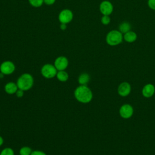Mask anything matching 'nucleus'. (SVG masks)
I'll use <instances>...</instances> for the list:
<instances>
[{"mask_svg": "<svg viewBox=\"0 0 155 155\" xmlns=\"http://www.w3.org/2000/svg\"><path fill=\"white\" fill-rule=\"evenodd\" d=\"M74 95L76 99L82 104H87L93 99V93L87 85H80L74 90Z\"/></svg>", "mask_w": 155, "mask_h": 155, "instance_id": "obj_1", "label": "nucleus"}, {"mask_svg": "<svg viewBox=\"0 0 155 155\" xmlns=\"http://www.w3.org/2000/svg\"><path fill=\"white\" fill-rule=\"evenodd\" d=\"M34 84V79L32 75L30 73H23L17 79L16 84L18 89L24 91H28L31 88Z\"/></svg>", "mask_w": 155, "mask_h": 155, "instance_id": "obj_2", "label": "nucleus"}, {"mask_svg": "<svg viewBox=\"0 0 155 155\" xmlns=\"http://www.w3.org/2000/svg\"><path fill=\"white\" fill-rule=\"evenodd\" d=\"M123 39L122 33L116 30L109 31L106 36V42L110 46H116L120 44Z\"/></svg>", "mask_w": 155, "mask_h": 155, "instance_id": "obj_3", "label": "nucleus"}, {"mask_svg": "<svg viewBox=\"0 0 155 155\" xmlns=\"http://www.w3.org/2000/svg\"><path fill=\"white\" fill-rule=\"evenodd\" d=\"M57 72L58 70L54 65L51 64H44L41 69V74L47 79L53 78L56 76Z\"/></svg>", "mask_w": 155, "mask_h": 155, "instance_id": "obj_4", "label": "nucleus"}, {"mask_svg": "<svg viewBox=\"0 0 155 155\" xmlns=\"http://www.w3.org/2000/svg\"><path fill=\"white\" fill-rule=\"evenodd\" d=\"M15 70L14 63L10 61H5L0 65V72L4 75H10Z\"/></svg>", "mask_w": 155, "mask_h": 155, "instance_id": "obj_5", "label": "nucleus"}, {"mask_svg": "<svg viewBox=\"0 0 155 155\" xmlns=\"http://www.w3.org/2000/svg\"><path fill=\"white\" fill-rule=\"evenodd\" d=\"M73 18V14L69 9H64L59 14L58 19L61 23L68 24L70 22Z\"/></svg>", "mask_w": 155, "mask_h": 155, "instance_id": "obj_6", "label": "nucleus"}, {"mask_svg": "<svg viewBox=\"0 0 155 155\" xmlns=\"http://www.w3.org/2000/svg\"><path fill=\"white\" fill-rule=\"evenodd\" d=\"M119 114L124 119L130 118L134 113L133 107L129 104H123L119 108Z\"/></svg>", "mask_w": 155, "mask_h": 155, "instance_id": "obj_7", "label": "nucleus"}, {"mask_svg": "<svg viewBox=\"0 0 155 155\" xmlns=\"http://www.w3.org/2000/svg\"><path fill=\"white\" fill-rule=\"evenodd\" d=\"M53 65L58 71L65 70L68 65V60L66 57L61 56L56 58Z\"/></svg>", "mask_w": 155, "mask_h": 155, "instance_id": "obj_8", "label": "nucleus"}, {"mask_svg": "<svg viewBox=\"0 0 155 155\" xmlns=\"http://www.w3.org/2000/svg\"><path fill=\"white\" fill-rule=\"evenodd\" d=\"M99 10L103 15L109 16L113 11V4L108 1H104L99 5Z\"/></svg>", "mask_w": 155, "mask_h": 155, "instance_id": "obj_9", "label": "nucleus"}, {"mask_svg": "<svg viewBox=\"0 0 155 155\" xmlns=\"http://www.w3.org/2000/svg\"><path fill=\"white\" fill-rule=\"evenodd\" d=\"M131 90V85L127 82H123L118 86L117 93L120 96L125 97L130 94Z\"/></svg>", "mask_w": 155, "mask_h": 155, "instance_id": "obj_10", "label": "nucleus"}, {"mask_svg": "<svg viewBox=\"0 0 155 155\" xmlns=\"http://www.w3.org/2000/svg\"><path fill=\"white\" fill-rule=\"evenodd\" d=\"M155 93V87L152 84H146L142 88V95L147 98L152 97Z\"/></svg>", "mask_w": 155, "mask_h": 155, "instance_id": "obj_11", "label": "nucleus"}, {"mask_svg": "<svg viewBox=\"0 0 155 155\" xmlns=\"http://www.w3.org/2000/svg\"><path fill=\"white\" fill-rule=\"evenodd\" d=\"M18 90V87L16 83H15L13 82H7L4 86V90L5 93L8 94H15Z\"/></svg>", "mask_w": 155, "mask_h": 155, "instance_id": "obj_12", "label": "nucleus"}, {"mask_svg": "<svg viewBox=\"0 0 155 155\" xmlns=\"http://www.w3.org/2000/svg\"><path fill=\"white\" fill-rule=\"evenodd\" d=\"M123 39L127 42L131 43L134 42L137 39V35L135 32L133 31H129L124 34L123 36Z\"/></svg>", "mask_w": 155, "mask_h": 155, "instance_id": "obj_13", "label": "nucleus"}, {"mask_svg": "<svg viewBox=\"0 0 155 155\" xmlns=\"http://www.w3.org/2000/svg\"><path fill=\"white\" fill-rule=\"evenodd\" d=\"M90 75L88 73H83L79 76L78 81L80 85H86L88 84V82L90 81Z\"/></svg>", "mask_w": 155, "mask_h": 155, "instance_id": "obj_14", "label": "nucleus"}, {"mask_svg": "<svg viewBox=\"0 0 155 155\" xmlns=\"http://www.w3.org/2000/svg\"><path fill=\"white\" fill-rule=\"evenodd\" d=\"M56 76L59 81L62 82H66L69 78L68 74L65 70L58 71Z\"/></svg>", "mask_w": 155, "mask_h": 155, "instance_id": "obj_15", "label": "nucleus"}, {"mask_svg": "<svg viewBox=\"0 0 155 155\" xmlns=\"http://www.w3.org/2000/svg\"><path fill=\"white\" fill-rule=\"evenodd\" d=\"M131 25L127 21H124L120 23L119 25V31H120L122 33H126L127 32L130 31L131 29Z\"/></svg>", "mask_w": 155, "mask_h": 155, "instance_id": "obj_16", "label": "nucleus"}, {"mask_svg": "<svg viewBox=\"0 0 155 155\" xmlns=\"http://www.w3.org/2000/svg\"><path fill=\"white\" fill-rule=\"evenodd\" d=\"M32 150L30 147L28 146H24L20 148L19 153L20 155H30Z\"/></svg>", "mask_w": 155, "mask_h": 155, "instance_id": "obj_17", "label": "nucleus"}, {"mask_svg": "<svg viewBox=\"0 0 155 155\" xmlns=\"http://www.w3.org/2000/svg\"><path fill=\"white\" fill-rule=\"evenodd\" d=\"M30 4L34 7H39L44 3V0H28Z\"/></svg>", "mask_w": 155, "mask_h": 155, "instance_id": "obj_18", "label": "nucleus"}, {"mask_svg": "<svg viewBox=\"0 0 155 155\" xmlns=\"http://www.w3.org/2000/svg\"><path fill=\"white\" fill-rule=\"evenodd\" d=\"M0 155H15L14 151L10 147L4 148L0 153Z\"/></svg>", "mask_w": 155, "mask_h": 155, "instance_id": "obj_19", "label": "nucleus"}, {"mask_svg": "<svg viewBox=\"0 0 155 155\" xmlns=\"http://www.w3.org/2000/svg\"><path fill=\"white\" fill-rule=\"evenodd\" d=\"M111 19L109 16L108 15H103V16L101 18V22L104 25H108L110 23Z\"/></svg>", "mask_w": 155, "mask_h": 155, "instance_id": "obj_20", "label": "nucleus"}, {"mask_svg": "<svg viewBox=\"0 0 155 155\" xmlns=\"http://www.w3.org/2000/svg\"><path fill=\"white\" fill-rule=\"evenodd\" d=\"M148 5L151 9L155 10V0H148Z\"/></svg>", "mask_w": 155, "mask_h": 155, "instance_id": "obj_21", "label": "nucleus"}, {"mask_svg": "<svg viewBox=\"0 0 155 155\" xmlns=\"http://www.w3.org/2000/svg\"><path fill=\"white\" fill-rule=\"evenodd\" d=\"M30 155H47V154L42 151L35 150V151H32Z\"/></svg>", "mask_w": 155, "mask_h": 155, "instance_id": "obj_22", "label": "nucleus"}, {"mask_svg": "<svg viewBox=\"0 0 155 155\" xmlns=\"http://www.w3.org/2000/svg\"><path fill=\"white\" fill-rule=\"evenodd\" d=\"M24 91L23 90L18 89L15 94H16V96L18 97H22L23 96V95H24Z\"/></svg>", "mask_w": 155, "mask_h": 155, "instance_id": "obj_23", "label": "nucleus"}, {"mask_svg": "<svg viewBox=\"0 0 155 155\" xmlns=\"http://www.w3.org/2000/svg\"><path fill=\"white\" fill-rule=\"evenodd\" d=\"M55 2H56V0H44V2L48 5H53L54 4Z\"/></svg>", "mask_w": 155, "mask_h": 155, "instance_id": "obj_24", "label": "nucleus"}, {"mask_svg": "<svg viewBox=\"0 0 155 155\" xmlns=\"http://www.w3.org/2000/svg\"><path fill=\"white\" fill-rule=\"evenodd\" d=\"M60 28L62 30H65L67 28V24L61 23V24L60 25Z\"/></svg>", "mask_w": 155, "mask_h": 155, "instance_id": "obj_25", "label": "nucleus"}, {"mask_svg": "<svg viewBox=\"0 0 155 155\" xmlns=\"http://www.w3.org/2000/svg\"><path fill=\"white\" fill-rule=\"evenodd\" d=\"M3 143H4V139L2 137L0 136V147L3 144Z\"/></svg>", "mask_w": 155, "mask_h": 155, "instance_id": "obj_26", "label": "nucleus"}, {"mask_svg": "<svg viewBox=\"0 0 155 155\" xmlns=\"http://www.w3.org/2000/svg\"><path fill=\"white\" fill-rule=\"evenodd\" d=\"M4 74H2V73L0 72V78H2L4 77Z\"/></svg>", "mask_w": 155, "mask_h": 155, "instance_id": "obj_27", "label": "nucleus"}, {"mask_svg": "<svg viewBox=\"0 0 155 155\" xmlns=\"http://www.w3.org/2000/svg\"><path fill=\"white\" fill-rule=\"evenodd\" d=\"M0 131H1V128H0Z\"/></svg>", "mask_w": 155, "mask_h": 155, "instance_id": "obj_28", "label": "nucleus"}]
</instances>
